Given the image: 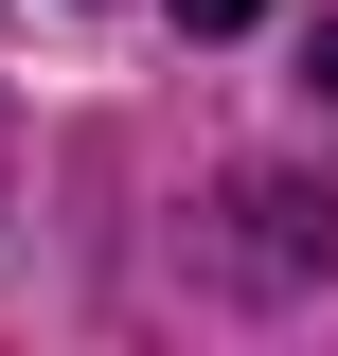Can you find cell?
I'll use <instances>...</instances> for the list:
<instances>
[{
  "instance_id": "2",
  "label": "cell",
  "mask_w": 338,
  "mask_h": 356,
  "mask_svg": "<svg viewBox=\"0 0 338 356\" xmlns=\"http://www.w3.org/2000/svg\"><path fill=\"white\" fill-rule=\"evenodd\" d=\"M321 89H338V18H321Z\"/></svg>"
},
{
  "instance_id": "1",
  "label": "cell",
  "mask_w": 338,
  "mask_h": 356,
  "mask_svg": "<svg viewBox=\"0 0 338 356\" xmlns=\"http://www.w3.org/2000/svg\"><path fill=\"white\" fill-rule=\"evenodd\" d=\"M250 18H267V0H178V36H250Z\"/></svg>"
}]
</instances>
